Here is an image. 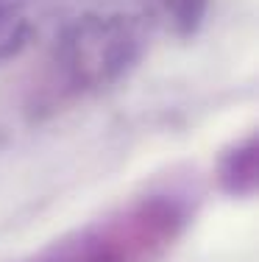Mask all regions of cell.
Listing matches in <instances>:
<instances>
[{"label":"cell","mask_w":259,"mask_h":262,"mask_svg":"<svg viewBox=\"0 0 259 262\" xmlns=\"http://www.w3.org/2000/svg\"><path fill=\"white\" fill-rule=\"evenodd\" d=\"M168 9L173 14V23L190 34V31L198 28L203 11H206V0H168Z\"/></svg>","instance_id":"6da1fadb"}]
</instances>
